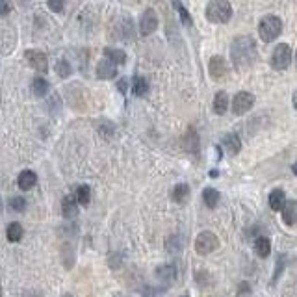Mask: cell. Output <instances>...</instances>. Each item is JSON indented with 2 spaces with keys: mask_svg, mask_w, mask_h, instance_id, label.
Returning <instances> with one entry per match:
<instances>
[{
  "mask_svg": "<svg viewBox=\"0 0 297 297\" xmlns=\"http://www.w3.org/2000/svg\"><path fill=\"white\" fill-rule=\"evenodd\" d=\"M229 110V95L225 91H218L214 97V112L218 115H225Z\"/></svg>",
  "mask_w": 297,
  "mask_h": 297,
  "instance_id": "obj_18",
  "label": "cell"
},
{
  "mask_svg": "<svg viewBox=\"0 0 297 297\" xmlns=\"http://www.w3.org/2000/svg\"><path fill=\"white\" fill-rule=\"evenodd\" d=\"M132 93L136 97H145L147 93H149V82H147L145 76H134Z\"/></svg>",
  "mask_w": 297,
  "mask_h": 297,
  "instance_id": "obj_23",
  "label": "cell"
},
{
  "mask_svg": "<svg viewBox=\"0 0 297 297\" xmlns=\"http://www.w3.org/2000/svg\"><path fill=\"white\" fill-rule=\"evenodd\" d=\"M290 63H292L290 45L281 43V45L275 46V50H273V54H271V67H273L275 71H284V69H288Z\"/></svg>",
  "mask_w": 297,
  "mask_h": 297,
  "instance_id": "obj_5",
  "label": "cell"
},
{
  "mask_svg": "<svg viewBox=\"0 0 297 297\" xmlns=\"http://www.w3.org/2000/svg\"><path fill=\"white\" fill-rule=\"evenodd\" d=\"M182 297H188V294H184V296H182Z\"/></svg>",
  "mask_w": 297,
  "mask_h": 297,
  "instance_id": "obj_39",
  "label": "cell"
},
{
  "mask_svg": "<svg viewBox=\"0 0 297 297\" xmlns=\"http://www.w3.org/2000/svg\"><path fill=\"white\" fill-rule=\"evenodd\" d=\"M156 277L164 283V286L167 288L169 284L177 279V266L175 264H164V266H160L158 270H156Z\"/></svg>",
  "mask_w": 297,
  "mask_h": 297,
  "instance_id": "obj_13",
  "label": "cell"
},
{
  "mask_svg": "<svg viewBox=\"0 0 297 297\" xmlns=\"http://www.w3.org/2000/svg\"><path fill=\"white\" fill-rule=\"evenodd\" d=\"M22 236H24V229H22V225H20L19 221H11V223L6 227V238L9 244L20 242Z\"/></svg>",
  "mask_w": 297,
  "mask_h": 297,
  "instance_id": "obj_15",
  "label": "cell"
},
{
  "mask_svg": "<svg viewBox=\"0 0 297 297\" xmlns=\"http://www.w3.org/2000/svg\"><path fill=\"white\" fill-rule=\"evenodd\" d=\"M48 89H50V84L46 82L43 76H37V78L32 80V93L35 97H46L48 95Z\"/></svg>",
  "mask_w": 297,
  "mask_h": 297,
  "instance_id": "obj_19",
  "label": "cell"
},
{
  "mask_svg": "<svg viewBox=\"0 0 297 297\" xmlns=\"http://www.w3.org/2000/svg\"><path fill=\"white\" fill-rule=\"evenodd\" d=\"M255 104V95L249 91H240L232 100V112L236 115H244L253 108Z\"/></svg>",
  "mask_w": 297,
  "mask_h": 297,
  "instance_id": "obj_6",
  "label": "cell"
},
{
  "mask_svg": "<svg viewBox=\"0 0 297 297\" xmlns=\"http://www.w3.org/2000/svg\"><path fill=\"white\" fill-rule=\"evenodd\" d=\"M249 294H251V286H249L247 283H242L240 286H238V296H240V297H242V296L247 297Z\"/></svg>",
  "mask_w": 297,
  "mask_h": 297,
  "instance_id": "obj_33",
  "label": "cell"
},
{
  "mask_svg": "<svg viewBox=\"0 0 297 297\" xmlns=\"http://www.w3.org/2000/svg\"><path fill=\"white\" fill-rule=\"evenodd\" d=\"M221 145H223V149L227 151V154H231V156H236L238 152H240V149H242V139L238 138V134H227V136H223V139H221Z\"/></svg>",
  "mask_w": 297,
  "mask_h": 297,
  "instance_id": "obj_12",
  "label": "cell"
},
{
  "mask_svg": "<svg viewBox=\"0 0 297 297\" xmlns=\"http://www.w3.org/2000/svg\"><path fill=\"white\" fill-rule=\"evenodd\" d=\"M270 208L271 210H275V212H279V210H283V206H284V203H286V193L281 190V188H277V190H273V192L270 193Z\"/></svg>",
  "mask_w": 297,
  "mask_h": 297,
  "instance_id": "obj_17",
  "label": "cell"
},
{
  "mask_svg": "<svg viewBox=\"0 0 297 297\" xmlns=\"http://www.w3.org/2000/svg\"><path fill=\"white\" fill-rule=\"evenodd\" d=\"M56 73H58L59 78H67V76H71V73H73V67H71V63H69L67 59H58V63H56Z\"/></svg>",
  "mask_w": 297,
  "mask_h": 297,
  "instance_id": "obj_26",
  "label": "cell"
},
{
  "mask_svg": "<svg viewBox=\"0 0 297 297\" xmlns=\"http://www.w3.org/2000/svg\"><path fill=\"white\" fill-rule=\"evenodd\" d=\"M292 102H294V108L297 110V91L294 93V99H292Z\"/></svg>",
  "mask_w": 297,
  "mask_h": 297,
  "instance_id": "obj_36",
  "label": "cell"
},
{
  "mask_svg": "<svg viewBox=\"0 0 297 297\" xmlns=\"http://www.w3.org/2000/svg\"><path fill=\"white\" fill-rule=\"evenodd\" d=\"M257 43L251 35H238L231 45V59L236 71H245L257 59Z\"/></svg>",
  "mask_w": 297,
  "mask_h": 297,
  "instance_id": "obj_1",
  "label": "cell"
},
{
  "mask_svg": "<svg viewBox=\"0 0 297 297\" xmlns=\"http://www.w3.org/2000/svg\"><path fill=\"white\" fill-rule=\"evenodd\" d=\"M173 4H175V7H177V11H178V15H180V19H182V22H184L186 26H192L193 24L192 15L188 13V9L182 6V2H180V0H173Z\"/></svg>",
  "mask_w": 297,
  "mask_h": 297,
  "instance_id": "obj_27",
  "label": "cell"
},
{
  "mask_svg": "<svg viewBox=\"0 0 297 297\" xmlns=\"http://www.w3.org/2000/svg\"><path fill=\"white\" fill-rule=\"evenodd\" d=\"M281 212H283L284 225H294L297 221V203L296 201H286Z\"/></svg>",
  "mask_w": 297,
  "mask_h": 297,
  "instance_id": "obj_16",
  "label": "cell"
},
{
  "mask_svg": "<svg viewBox=\"0 0 297 297\" xmlns=\"http://www.w3.org/2000/svg\"><path fill=\"white\" fill-rule=\"evenodd\" d=\"M35 184H37V175H35L33 171L26 169V171L19 173V177H17V186H19L22 192H30L32 188H35Z\"/></svg>",
  "mask_w": 297,
  "mask_h": 297,
  "instance_id": "obj_14",
  "label": "cell"
},
{
  "mask_svg": "<svg viewBox=\"0 0 297 297\" xmlns=\"http://www.w3.org/2000/svg\"><path fill=\"white\" fill-rule=\"evenodd\" d=\"M205 15L214 24H225L232 17V4L229 0H210L206 4Z\"/></svg>",
  "mask_w": 297,
  "mask_h": 297,
  "instance_id": "obj_2",
  "label": "cell"
},
{
  "mask_svg": "<svg viewBox=\"0 0 297 297\" xmlns=\"http://www.w3.org/2000/svg\"><path fill=\"white\" fill-rule=\"evenodd\" d=\"M74 197L78 201V205L82 206H87L89 205V201H91V188L87 184H82L76 188V192H74Z\"/></svg>",
  "mask_w": 297,
  "mask_h": 297,
  "instance_id": "obj_25",
  "label": "cell"
},
{
  "mask_svg": "<svg viewBox=\"0 0 297 297\" xmlns=\"http://www.w3.org/2000/svg\"><path fill=\"white\" fill-rule=\"evenodd\" d=\"M173 201L178 205H186L190 201V186L188 184H178L173 190Z\"/></svg>",
  "mask_w": 297,
  "mask_h": 297,
  "instance_id": "obj_20",
  "label": "cell"
},
{
  "mask_svg": "<svg viewBox=\"0 0 297 297\" xmlns=\"http://www.w3.org/2000/svg\"><path fill=\"white\" fill-rule=\"evenodd\" d=\"M218 247H219V238L210 231L201 232V234L195 238V253H197V255L206 257V255H210V253L216 251Z\"/></svg>",
  "mask_w": 297,
  "mask_h": 297,
  "instance_id": "obj_4",
  "label": "cell"
},
{
  "mask_svg": "<svg viewBox=\"0 0 297 297\" xmlns=\"http://www.w3.org/2000/svg\"><path fill=\"white\" fill-rule=\"evenodd\" d=\"M24 58L30 63L32 69H35L37 73H46L48 69V58H46L45 52H39V50H26L24 52Z\"/></svg>",
  "mask_w": 297,
  "mask_h": 297,
  "instance_id": "obj_8",
  "label": "cell"
},
{
  "mask_svg": "<svg viewBox=\"0 0 297 297\" xmlns=\"http://www.w3.org/2000/svg\"><path fill=\"white\" fill-rule=\"evenodd\" d=\"M104 58L112 59L115 65H123L126 61V54L125 50H121V48H112V46H106L104 48Z\"/></svg>",
  "mask_w": 297,
  "mask_h": 297,
  "instance_id": "obj_21",
  "label": "cell"
},
{
  "mask_svg": "<svg viewBox=\"0 0 297 297\" xmlns=\"http://www.w3.org/2000/svg\"><path fill=\"white\" fill-rule=\"evenodd\" d=\"M156 28H158V17H156V13L149 7V9L143 11L141 19H139V33H141L143 37H147V35H151L152 32H156Z\"/></svg>",
  "mask_w": 297,
  "mask_h": 297,
  "instance_id": "obj_7",
  "label": "cell"
},
{
  "mask_svg": "<svg viewBox=\"0 0 297 297\" xmlns=\"http://www.w3.org/2000/svg\"><path fill=\"white\" fill-rule=\"evenodd\" d=\"M9 11H11L9 0H0V15H7Z\"/></svg>",
  "mask_w": 297,
  "mask_h": 297,
  "instance_id": "obj_34",
  "label": "cell"
},
{
  "mask_svg": "<svg viewBox=\"0 0 297 297\" xmlns=\"http://www.w3.org/2000/svg\"><path fill=\"white\" fill-rule=\"evenodd\" d=\"M255 251H257V255L260 258H268V257H270V253H271L270 238H266V236L257 238V242H255Z\"/></svg>",
  "mask_w": 297,
  "mask_h": 297,
  "instance_id": "obj_22",
  "label": "cell"
},
{
  "mask_svg": "<svg viewBox=\"0 0 297 297\" xmlns=\"http://www.w3.org/2000/svg\"><path fill=\"white\" fill-rule=\"evenodd\" d=\"M46 6L54 13H61L63 7H65V0H46Z\"/></svg>",
  "mask_w": 297,
  "mask_h": 297,
  "instance_id": "obj_31",
  "label": "cell"
},
{
  "mask_svg": "<svg viewBox=\"0 0 297 297\" xmlns=\"http://www.w3.org/2000/svg\"><path fill=\"white\" fill-rule=\"evenodd\" d=\"M283 32V20L277 15H266L262 17L260 24H258V35L264 43H271L275 41Z\"/></svg>",
  "mask_w": 297,
  "mask_h": 297,
  "instance_id": "obj_3",
  "label": "cell"
},
{
  "mask_svg": "<svg viewBox=\"0 0 297 297\" xmlns=\"http://www.w3.org/2000/svg\"><path fill=\"white\" fill-rule=\"evenodd\" d=\"M283 266H284V255H279V258H277V271H275V277H273V284L277 283V279L281 277Z\"/></svg>",
  "mask_w": 297,
  "mask_h": 297,
  "instance_id": "obj_32",
  "label": "cell"
},
{
  "mask_svg": "<svg viewBox=\"0 0 297 297\" xmlns=\"http://www.w3.org/2000/svg\"><path fill=\"white\" fill-rule=\"evenodd\" d=\"M117 76V65L113 63L112 59H100L97 63V78L99 80H110Z\"/></svg>",
  "mask_w": 297,
  "mask_h": 297,
  "instance_id": "obj_9",
  "label": "cell"
},
{
  "mask_svg": "<svg viewBox=\"0 0 297 297\" xmlns=\"http://www.w3.org/2000/svg\"><path fill=\"white\" fill-rule=\"evenodd\" d=\"M208 71H210V76L214 80H221L227 74V61L221 56H214V58H210Z\"/></svg>",
  "mask_w": 297,
  "mask_h": 297,
  "instance_id": "obj_10",
  "label": "cell"
},
{
  "mask_svg": "<svg viewBox=\"0 0 297 297\" xmlns=\"http://www.w3.org/2000/svg\"><path fill=\"white\" fill-rule=\"evenodd\" d=\"M292 171H294V175H296V177H297V164L292 165Z\"/></svg>",
  "mask_w": 297,
  "mask_h": 297,
  "instance_id": "obj_37",
  "label": "cell"
},
{
  "mask_svg": "<svg viewBox=\"0 0 297 297\" xmlns=\"http://www.w3.org/2000/svg\"><path fill=\"white\" fill-rule=\"evenodd\" d=\"M117 89L121 93H126V89H128V82H126V78H121L117 82Z\"/></svg>",
  "mask_w": 297,
  "mask_h": 297,
  "instance_id": "obj_35",
  "label": "cell"
},
{
  "mask_svg": "<svg viewBox=\"0 0 297 297\" xmlns=\"http://www.w3.org/2000/svg\"><path fill=\"white\" fill-rule=\"evenodd\" d=\"M219 192L216 188H205V192H203V201H205L206 208H216L219 203Z\"/></svg>",
  "mask_w": 297,
  "mask_h": 297,
  "instance_id": "obj_24",
  "label": "cell"
},
{
  "mask_svg": "<svg viewBox=\"0 0 297 297\" xmlns=\"http://www.w3.org/2000/svg\"><path fill=\"white\" fill-rule=\"evenodd\" d=\"M61 214L67 219H73L78 216V201H76L74 195H65L63 197V201H61Z\"/></svg>",
  "mask_w": 297,
  "mask_h": 297,
  "instance_id": "obj_11",
  "label": "cell"
},
{
  "mask_svg": "<svg viewBox=\"0 0 297 297\" xmlns=\"http://www.w3.org/2000/svg\"><path fill=\"white\" fill-rule=\"evenodd\" d=\"M165 249H167L169 253L180 251V249H182V240H180V236L173 234V236L167 238V240H165Z\"/></svg>",
  "mask_w": 297,
  "mask_h": 297,
  "instance_id": "obj_28",
  "label": "cell"
},
{
  "mask_svg": "<svg viewBox=\"0 0 297 297\" xmlns=\"http://www.w3.org/2000/svg\"><path fill=\"white\" fill-rule=\"evenodd\" d=\"M63 297H73V296H71V294H65V296H63Z\"/></svg>",
  "mask_w": 297,
  "mask_h": 297,
  "instance_id": "obj_38",
  "label": "cell"
},
{
  "mask_svg": "<svg viewBox=\"0 0 297 297\" xmlns=\"http://www.w3.org/2000/svg\"><path fill=\"white\" fill-rule=\"evenodd\" d=\"M186 143H184V147L188 149L190 152H195V151H199V138L193 134V130H190L188 132V136H186V139H184Z\"/></svg>",
  "mask_w": 297,
  "mask_h": 297,
  "instance_id": "obj_29",
  "label": "cell"
},
{
  "mask_svg": "<svg viewBox=\"0 0 297 297\" xmlns=\"http://www.w3.org/2000/svg\"><path fill=\"white\" fill-rule=\"evenodd\" d=\"M9 208L13 212H17V214H20V212L26 210V199L24 197H13L11 201H9Z\"/></svg>",
  "mask_w": 297,
  "mask_h": 297,
  "instance_id": "obj_30",
  "label": "cell"
}]
</instances>
